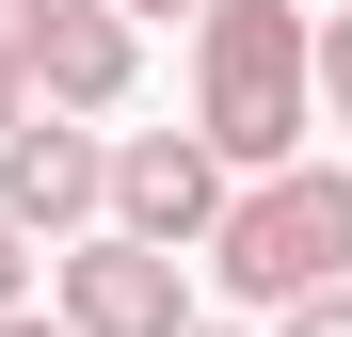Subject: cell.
<instances>
[{"label":"cell","mask_w":352,"mask_h":337,"mask_svg":"<svg viewBox=\"0 0 352 337\" xmlns=\"http://www.w3.org/2000/svg\"><path fill=\"white\" fill-rule=\"evenodd\" d=\"M320 96H305V0H208L192 17V145L224 177H272L305 161Z\"/></svg>","instance_id":"6da1fadb"},{"label":"cell","mask_w":352,"mask_h":337,"mask_svg":"<svg viewBox=\"0 0 352 337\" xmlns=\"http://www.w3.org/2000/svg\"><path fill=\"white\" fill-rule=\"evenodd\" d=\"M192 257H208V289H241V305L352 289V161H272V177H241Z\"/></svg>","instance_id":"7a4b0ae2"},{"label":"cell","mask_w":352,"mask_h":337,"mask_svg":"<svg viewBox=\"0 0 352 337\" xmlns=\"http://www.w3.org/2000/svg\"><path fill=\"white\" fill-rule=\"evenodd\" d=\"M48 321L65 337H192V257H144L112 241V225H80V241H48Z\"/></svg>","instance_id":"3957f363"},{"label":"cell","mask_w":352,"mask_h":337,"mask_svg":"<svg viewBox=\"0 0 352 337\" xmlns=\"http://www.w3.org/2000/svg\"><path fill=\"white\" fill-rule=\"evenodd\" d=\"M224 193H241V177H224L192 129H129V145H112V193H96V225H112V241H144V257H192L208 225H224Z\"/></svg>","instance_id":"277c9868"},{"label":"cell","mask_w":352,"mask_h":337,"mask_svg":"<svg viewBox=\"0 0 352 337\" xmlns=\"http://www.w3.org/2000/svg\"><path fill=\"white\" fill-rule=\"evenodd\" d=\"M96 193H112L96 129H65V112H16V129H0V225H16V241H80Z\"/></svg>","instance_id":"5b68a950"},{"label":"cell","mask_w":352,"mask_h":337,"mask_svg":"<svg viewBox=\"0 0 352 337\" xmlns=\"http://www.w3.org/2000/svg\"><path fill=\"white\" fill-rule=\"evenodd\" d=\"M129 65H144V32L112 17V0H48V32H32L16 96H32V112H65V129H112V112H129Z\"/></svg>","instance_id":"8992f818"},{"label":"cell","mask_w":352,"mask_h":337,"mask_svg":"<svg viewBox=\"0 0 352 337\" xmlns=\"http://www.w3.org/2000/svg\"><path fill=\"white\" fill-rule=\"evenodd\" d=\"M305 96H320V129H336V161H352V0L305 17Z\"/></svg>","instance_id":"52a82bcc"},{"label":"cell","mask_w":352,"mask_h":337,"mask_svg":"<svg viewBox=\"0 0 352 337\" xmlns=\"http://www.w3.org/2000/svg\"><path fill=\"white\" fill-rule=\"evenodd\" d=\"M272 337H352V289H305V305H272Z\"/></svg>","instance_id":"ba28073f"},{"label":"cell","mask_w":352,"mask_h":337,"mask_svg":"<svg viewBox=\"0 0 352 337\" xmlns=\"http://www.w3.org/2000/svg\"><path fill=\"white\" fill-rule=\"evenodd\" d=\"M32 32H48V0H0V65H32Z\"/></svg>","instance_id":"9c48e42d"},{"label":"cell","mask_w":352,"mask_h":337,"mask_svg":"<svg viewBox=\"0 0 352 337\" xmlns=\"http://www.w3.org/2000/svg\"><path fill=\"white\" fill-rule=\"evenodd\" d=\"M16 305H32V241L0 225V321H16Z\"/></svg>","instance_id":"30bf717a"},{"label":"cell","mask_w":352,"mask_h":337,"mask_svg":"<svg viewBox=\"0 0 352 337\" xmlns=\"http://www.w3.org/2000/svg\"><path fill=\"white\" fill-rule=\"evenodd\" d=\"M112 17H129V32H144V17H208V0H112Z\"/></svg>","instance_id":"8fae6325"},{"label":"cell","mask_w":352,"mask_h":337,"mask_svg":"<svg viewBox=\"0 0 352 337\" xmlns=\"http://www.w3.org/2000/svg\"><path fill=\"white\" fill-rule=\"evenodd\" d=\"M0 337H65V321H48V305H16V321H0Z\"/></svg>","instance_id":"7c38bea8"},{"label":"cell","mask_w":352,"mask_h":337,"mask_svg":"<svg viewBox=\"0 0 352 337\" xmlns=\"http://www.w3.org/2000/svg\"><path fill=\"white\" fill-rule=\"evenodd\" d=\"M16 112H32V96H16V65H0V129H16Z\"/></svg>","instance_id":"4fadbf2b"},{"label":"cell","mask_w":352,"mask_h":337,"mask_svg":"<svg viewBox=\"0 0 352 337\" xmlns=\"http://www.w3.org/2000/svg\"><path fill=\"white\" fill-rule=\"evenodd\" d=\"M192 337H241V321H192Z\"/></svg>","instance_id":"5bb4252c"}]
</instances>
